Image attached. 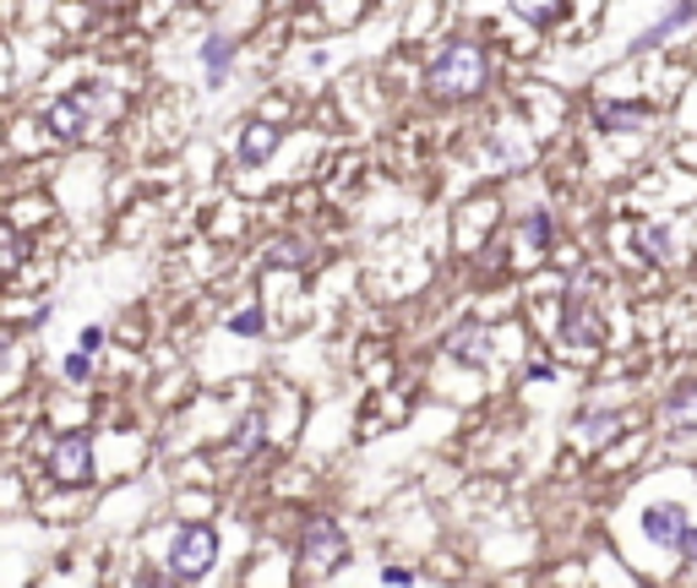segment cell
Returning a JSON list of instances; mask_svg holds the SVG:
<instances>
[{"instance_id": "obj_1", "label": "cell", "mask_w": 697, "mask_h": 588, "mask_svg": "<svg viewBox=\"0 0 697 588\" xmlns=\"http://www.w3.org/2000/svg\"><path fill=\"white\" fill-rule=\"evenodd\" d=\"M485 77H491L485 49H480L474 38H452V44L430 60L425 88H430L436 99H447V104H463V99H474V93L485 88Z\"/></svg>"}, {"instance_id": "obj_2", "label": "cell", "mask_w": 697, "mask_h": 588, "mask_svg": "<svg viewBox=\"0 0 697 588\" xmlns=\"http://www.w3.org/2000/svg\"><path fill=\"white\" fill-rule=\"evenodd\" d=\"M213 562H218V534H213L207 523H186V529L169 540V578L196 584V578L213 573Z\"/></svg>"}, {"instance_id": "obj_3", "label": "cell", "mask_w": 697, "mask_h": 588, "mask_svg": "<svg viewBox=\"0 0 697 588\" xmlns=\"http://www.w3.org/2000/svg\"><path fill=\"white\" fill-rule=\"evenodd\" d=\"M49 479L66 485V490H77V485L93 479V446H88L82 431H66V437L49 441Z\"/></svg>"}, {"instance_id": "obj_4", "label": "cell", "mask_w": 697, "mask_h": 588, "mask_svg": "<svg viewBox=\"0 0 697 588\" xmlns=\"http://www.w3.org/2000/svg\"><path fill=\"white\" fill-rule=\"evenodd\" d=\"M344 556H349L344 529H338L333 518H311V523H305V534H300V562H311L316 573H333Z\"/></svg>"}, {"instance_id": "obj_5", "label": "cell", "mask_w": 697, "mask_h": 588, "mask_svg": "<svg viewBox=\"0 0 697 588\" xmlns=\"http://www.w3.org/2000/svg\"><path fill=\"white\" fill-rule=\"evenodd\" d=\"M104 93H71V99H55L49 110H44V126L60 137V143H77L82 132H88V121H93V104H99Z\"/></svg>"}, {"instance_id": "obj_6", "label": "cell", "mask_w": 697, "mask_h": 588, "mask_svg": "<svg viewBox=\"0 0 697 588\" xmlns=\"http://www.w3.org/2000/svg\"><path fill=\"white\" fill-rule=\"evenodd\" d=\"M687 529H693V518H687V507H682V501H649V507H643V534H649L654 545L682 551Z\"/></svg>"}, {"instance_id": "obj_7", "label": "cell", "mask_w": 697, "mask_h": 588, "mask_svg": "<svg viewBox=\"0 0 697 588\" xmlns=\"http://www.w3.org/2000/svg\"><path fill=\"white\" fill-rule=\"evenodd\" d=\"M447 360H458V365H485L491 360V332L485 327H458V332H447Z\"/></svg>"}, {"instance_id": "obj_8", "label": "cell", "mask_w": 697, "mask_h": 588, "mask_svg": "<svg viewBox=\"0 0 697 588\" xmlns=\"http://www.w3.org/2000/svg\"><path fill=\"white\" fill-rule=\"evenodd\" d=\"M693 16H697V0H676V5H671V11H665V16H660V22L643 33V38H632V55H649V49H660V44H665L676 27H687Z\"/></svg>"}, {"instance_id": "obj_9", "label": "cell", "mask_w": 697, "mask_h": 588, "mask_svg": "<svg viewBox=\"0 0 697 588\" xmlns=\"http://www.w3.org/2000/svg\"><path fill=\"white\" fill-rule=\"evenodd\" d=\"M229 71H235V38L213 33V38L202 44V77H207V88H224Z\"/></svg>"}, {"instance_id": "obj_10", "label": "cell", "mask_w": 697, "mask_h": 588, "mask_svg": "<svg viewBox=\"0 0 697 588\" xmlns=\"http://www.w3.org/2000/svg\"><path fill=\"white\" fill-rule=\"evenodd\" d=\"M599 316L588 310V305H566V316H561V343H577V349H599Z\"/></svg>"}, {"instance_id": "obj_11", "label": "cell", "mask_w": 697, "mask_h": 588, "mask_svg": "<svg viewBox=\"0 0 697 588\" xmlns=\"http://www.w3.org/2000/svg\"><path fill=\"white\" fill-rule=\"evenodd\" d=\"M279 137H283L279 126H262V121L246 126V132H240V163H262V158L279 147Z\"/></svg>"}, {"instance_id": "obj_12", "label": "cell", "mask_w": 697, "mask_h": 588, "mask_svg": "<svg viewBox=\"0 0 697 588\" xmlns=\"http://www.w3.org/2000/svg\"><path fill=\"white\" fill-rule=\"evenodd\" d=\"M665 420H671L676 431H697V387H676V393L665 398Z\"/></svg>"}, {"instance_id": "obj_13", "label": "cell", "mask_w": 697, "mask_h": 588, "mask_svg": "<svg viewBox=\"0 0 697 588\" xmlns=\"http://www.w3.org/2000/svg\"><path fill=\"white\" fill-rule=\"evenodd\" d=\"M643 115H649L643 104H605V110H599V126H605V132H632Z\"/></svg>"}, {"instance_id": "obj_14", "label": "cell", "mask_w": 697, "mask_h": 588, "mask_svg": "<svg viewBox=\"0 0 697 588\" xmlns=\"http://www.w3.org/2000/svg\"><path fill=\"white\" fill-rule=\"evenodd\" d=\"M513 11H518L529 27H551L561 16V0H513Z\"/></svg>"}, {"instance_id": "obj_15", "label": "cell", "mask_w": 697, "mask_h": 588, "mask_svg": "<svg viewBox=\"0 0 697 588\" xmlns=\"http://www.w3.org/2000/svg\"><path fill=\"white\" fill-rule=\"evenodd\" d=\"M638 251H643L649 262H671V251H676V246H671V229H654V224L638 229Z\"/></svg>"}, {"instance_id": "obj_16", "label": "cell", "mask_w": 697, "mask_h": 588, "mask_svg": "<svg viewBox=\"0 0 697 588\" xmlns=\"http://www.w3.org/2000/svg\"><path fill=\"white\" fill-rule=\"evenodd\" d=\"M268 262H273V268H305V262H311V246H305V240H273V246H268Z\"/></svg>"}, {"instance_id": "obj_17", "label": "cell", "mask_w": 697, "mask_h": 588, "mask_svg": "<svg viewBox=\"0 0 697 588\" xmlns=\"http://www.w3.org/2000/svg\"><path fill=\"white\" fill-rule=\"evenodd\" d=\"M577 426H583V437H588V441H610L616 431H621V420H616V415H605V409H588Z\"/></svg>"}, {"instance_id": "obj_18", "label": "cell", "mask_w": 697, "mask_h": 588, "mask_svg": "<svg viewBox=\"0 0 697 588\" xmlns=\"http://www.w3.org/2000/svg\"><path fill=\"white\" fill-rule=\"evenodd\" d=\"M88 371H93V354H88V349L66 354V382H88Z\"/></svg>"}, {"instance_id": "obj_19", "label": "cell", "mask_w": 697, "mask_h": 588, "mask_svg": "<svg viewBox=\"0 0 697 588\" xmlns=\"http://www.w3.org/2000/svg\"><path fill=\"white\" fill-rule=\"evenodd\" d=\"M229 327H235V332H246V338H251V332H262V310H257V305H251V310H240V316H229Z\"/></svg>"}, {"instance_id": "obj_20", "label": "cell", "mask_w": 697, "mask_h": 588, "mask_svg": "<svg viewBox=\"0 0 697 588\" xmlns=\"http://www.w3.org/2000/svg\"><path fill=\"white\" fill-rule=\"evenodd\" d=\"M524 235H529V246H546V240H551V218H546V213H535Z\"/></svg>"}, {"instance_id": "obj_21", "label": "cell", "mask_w": 697, "mask_h": 588, "mask_svg": "<svg viewBox=\"0 0 697 588\" xmlns=\"http://www.w3.org/2000/svg\"><path fill=\"white\" fill-rule=\"evenodd\" d=\"M0 240H5V268H16V262H22V235L5 224V235H0Z\"/></svg>"}, {"instance_id": "obj_22", "label": "cell", "mask_w": 697, "mask_h": 588, "mask_svg": "<svg viewBox=\"0 0 697 588\" xmlns=\"http://www.w3.org/2000/svg\"><path fill=\"white\" fill-rule=\"evenodd\" d=\"M257 446H262V426L246 420V426H240V452H257Z\"/></svg>"}, {"instance_id": "obj_23", "label": "cell", "mask_w": 697, "mask_h": 588, "mask_svg": "<svg viewBox=\"0 0 697 588\" xmlns=\"http://www.w3.org/2000/svg\"><path fill=\"white\" fill-rule=\"evenodd\" d=\"M99 343H104V327H88V332L77 338V349H88V354H99Z\"/></svg>"}, {"instance_id": "obj_24", "label": "cell", "mask_w": 697, "mask_h": 588, "mask_svg": "<svg viewBox=\"0 0 697 588\" xmlns=\"http://www.w3.org/2000/svg\"><path fill=\"white\" fill-rule=\"evenodd\" d=\"M682 556H687V562H697V529H687V540H682Z\"/></svg>"}]
</instances>
